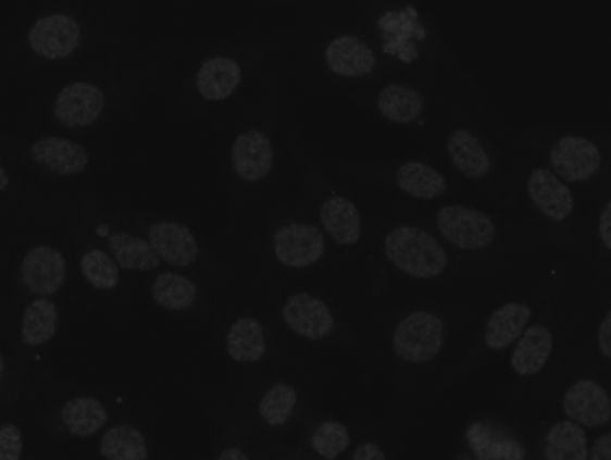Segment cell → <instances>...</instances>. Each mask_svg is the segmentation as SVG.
Masks as SVG:
<instances>
[{
    "instance_id": "cell-14",
    "label": "cell",
    "mask_w": 611,
    "mask_h": 460,
    "mask_svg": "<svg viewBox=\"0 0 611 460\" xmlns=\"http://www.w3.org/2000/svg\"><path fill=\"white\" fill-rule=\"evenodd\" d=\"M533 203L543 214L554 221L566 220L574 209V199L568 185L561 183L554 173L535 170L526 185Z\"/></svg>"
},
{
    "instance_id": "cell-6",
    "label": "cell",
    "mask_w": 611,
    "mask_h": 460,
    "mask_svg": "<svg viewBox=\"0 0 611 460\" xmlns=\"http://www.w3.org/2000/svg\"><path fill=\"white\" fill-rule=\"evenodd\" d=\"M80 37L77 21L64 14L36 21L28 34L32 50L48 61L68 57L77 49Z\"/></svg>"
},
{
    "instance_id": "cell-32",
    "label": "cell",
    "mask_w": 611,
    "mask_h": 460,
    "mask_svg": "<svg viewBox=\"0 0 611 460\" xmlns=\"http://www.w3.org/2000/svg\"><path fill=\"white\" fill-rule=\"evenodd\" d=\"M82 274L92 287L112 290L119 283V268L113 259L101 250H91L82 257Z\"/></svg>"
},
{
    "instance_id": "cell-19",
    "label": "cell",
    "mask_w": 611,
    "mask_h": 460,
    "mask_svg": "<svg viewBox=\"0 0 611 460\" xmlns=\"http://www.w3.org/2000/svg\"><path fill=\"white\" fill-rule=\"evenodd\" d=\"M531 318L532 310L526 304L511 302L500 307L487 322L486 346L494 350L508 348L520 338Z\"/></svg>"
},
{
    "instance_id": "cell-20",
    "label": "cell",
    "mask_w": 611,
    "mask_h": 460,
    "mask_svg": "<svg viewBox=\"0 0 611 460\" xmlns=\"http://www.w3.org/2000/svg\"><path fill=\"white\" fill-rule=\"evenodd\" d=\"M553 350V336L541 325L526 328L514 348L511 364L520 375H534L540 372Z\"/></svg>"
},
{
    "instance_id": "cell-29",
    "label": "cell",
    "mask_w": 611,
    "mask_h": 460,
    "mask_svg": "<svg viewBox=\"0 0 611 460\" xmlns=\"http://www.w3.org/2000/svg\"><path fill=\"white\" fill-rule=\"evenodd\" d=\"M100 452L108 460H147L149 456L146 436L128 424L108 430Z\"/></svg>"
},
{
    "instance_id": "cell-23",
    "label": "cell",
    "mask_w": 611,
    "mask_h": 460,
    "mask_svg": "<svg viewBox=\"0 0 611 460\" xmlns=\"http://www.w3.org/2000/svg\"><path fill=\"white\" fill-rule=\"evenodd\" d=\"M425 101L417 90L402 85L383 88L377 108L386 120L398 124H412L423 114Z\"/></svg>"
},
{
    "instance_id": "cell-28",
    "label": "cell",
    "mask_w": 611,
    "mask_h": 460,
    "mask_svg": "<svg viewBox=\"0 0 611 460\" xmlns=\"http://www.w3.org/2000/svg\"><path fill=\"white\" fill-rule=\"evenodd\" d=\"M111 252L120 268L126 270L149 271L158 269L161 261L149 241L127 233L111 235L108 239Z\"/></svg>"
},
{
    "instance_id": "cell-12",
    "label": "cell",
    "mask_w": 611,
    "mask_h": 460,
    "mask_svg": "<svg viewBox=\"0 0 611 460\" xmlns=\"http://www.w3.org/2000/svg\"><path fill=\"white\" fill-rule=\"evenodd\" d=\"M149 240L155 254L174 266H189L199 256L195 235L184 224L154 223L149 231Z\"/></svg>"
},
{
    "instance_id": "cell-8",
    "label": "cell",
    "mask_w": 611,
    "mask_h": 460,
    "mask_svg": "<svg viewBox=\"0 0 611 460\" xmlns=\"http://www.w3.org/2000/svg\"><path fill=\"white\" fill-rule=\"evenodd\" d=\"M283 318L297 335L310 340L331 336L335 327L327 304L307 293H298L287 299Z\"/></svg>"
},
{
    "instance_id": "cell-27",
    "label": "cell",
    "mask_w": 611,
    "mask_h": 460,
    "mask_svg": "<svg viewBox=\"0 0 611 460\" xmlns=\"http://www.w3.org/2000/svg\"><path fill=\"white\" fill-rule=\"evenodd\" d=\"M57 304L47 299L35 300L22 318L21 339L24 345L38 347L50 341L57 333Z\"/></svg>"
},
{
    "instance_id": "cell-38",
    "label": "cell",
    "mask_w": 611,
    "mask_h": 460,
    "mask_svg": "<svg viewBox=\"0 0 611 460\" xmlns=\"http://www.w3.org/2000/svg\"><path fill=\"white\" fill-rule=\"evenodd\" d=\"M598 228H600L601 239L608 250H611V203L608 202L603 211L601 212L600 223H598Z\"/></svg>"
},
{
    "instance_id": "cell-30",
    "label": "cell",
    "mask_w": 611,
    "mask_h": 460,
    "mask_svg": "<svg viewBox=\"0 0 611 460\" xmlns=\"http://www.w3.org/2000/svg\"><path fill=\"white\" fill-rule=\"evenodd\" d=\"M198 288L194 281L174 273L161 274L153 282L152 300L162 309L184 311L197 299Z\"/></svg>"
},
{
    "instance_id": "cell-1",
    "label": "cell",
    "mask_w": 611,
    "mask_h": 460,
    "mask_svg": "<svg viewBox=\"0 0 611 460\" xmlns=\"http://www.w3.org/2000/svg\"><path fill=\"white\" fill-rule=\"evenodd\" d=\"M385 251L395 266L414 278L438 276L449 262L433 234L412 226L392 229L386 237Z\"/></svg>"
},
{
    "instance_id": "cell-16",
    "label": "cell",
    "mask_w": 611,
    "mask_h": 460,
    "mask_svg": "<svg viewBox=\"0 0 611 460\" xmlns=\"http://www.w3.org/2000/svg\"><path fill=\"white\" fill-rule=\"evenodd\" d=\"M466 439L476 460H523V445L496 424L475 422L466 431Z\"/></svg>"
},
{
    "instance_id": "cell-2",
    "label": "cell",
    "mask_w": 611,
    "mask_h": 460,
    "mask_svg": "<svg viewBox=\"0 0 611 460\" xmlns=\"http://www.w3.org/2000/svg\"><path fill=\"white\" fill-rule=\"evenodd\" d=\"M445 344V323L434 313L419 311L406 316L395 328L392 347L406 362L424 363L435 359Z\"/></svg>"
},
{
    "instance_id": "cell-31",
    "label": "cell",
    "mask_w": 611,
    "mask_h": 460,
    "mask_svg": "<svg viewBox=\"0 0 611 460\" xmlns=\"http://www.w3.org/2000/svg\"><path fill=\"white\" fill-rule=\"evenodd\" d=\"M297 405L296 388L287 384H275L263 395L259 412L271 427L283 426L294 414Z\"/></svg>"
},
{
    "instance_id": "cell-35",
    "label": "cell",
    "mask_w": 611,
    "mask_h": 460,
    "mask_svg": "<svg viewBox=\"0 0 611 460\" xmlns=\"http://www.w3.org/2000/svg\"><path fill=\"white\" fill-rule=\"evenodd\" d=\"M598 347L608 359L611 358V313L608 312L598 330Z\"/></svg>"
},
{
    "instance_id": "cell-40",
    "label": "cell",
    "mask_w": 611,
    "mask_h": 460,
    "mask_svg": "<svg viewBox=\"0 0 611 460\" xmlns=\"http://www.w3.org/2000/svg\"><path fill=\"white\" fill-rule=\"evenodd\" d=\"M9 176L2 164H0V192H3L9 186Z\"/></svg>"
},
{
    "instance_id": "cell-33",
    "label": "cell",
    "mask_w": 611,
    "mask_h": 460,
    "mask_svg": "<svg viewBox=\"0 0 611 460\" xmlns=\"http://www.w3.org/2000/svg\"><path fill=\"white\" fill-rule=\"evenodd\" d=\"M310 443L321 457L333 460L346 451L351 440L344 424L327 421L320 424L319 428L311 435Z\"/></svg>"
},
{
    "instance_id": "cell-18",
    "label": "cell",
    "mask_w": 611,
    "mask_h": 460,
    "mask_svg": "<svg viewBox=\"0 0 611 460\" xmlns=\"http://www.w3.org/2000/svg\"><path fill=\"white\" fill-rule=\"evenodd\" d=\"M241 78V67L234 59L215 57L200 67L197 88L203 99L221 101L233 96Z\"/></svg>"
},
{
    "instance_id": "cell-25",
    "label": "cell",
    "mask_w": 611,
    "mask_h": 460,
    "mask_svg": "<svg viewBox=\"0 0 611 460\" xmlns=\"http://www.w3.org/2000/svg\"><path fill=\"white\" fill-rule=\"evenodd\" d=\"M546 460H588V440L579 424L559 422L545 439Z\"/></svg>"
},
{
    "instance_id": "cell-11",
    "label": "cell",
    "mask_w": 611,
    "mask_h": 460,
    "mask_svg": "<svg viewBox=\"0 0 611 460\" xmlns=\"http://www.w3.org/2000/svg\"><path fill=\"white\" fill-rule=\"evenodd\" d=\"M232 161L239 178L250 183L266 178L273 167L270 138L258 129L239 135L232 149Z\"/></svg>"
},
{
    "instance_id": "cell-9",
    "label": "cell",
    "mask_w": 611,
    "mask_h": 460,
    "mask_svg": "<svg viewBox=\"0 0 611 460\" xmlns=\"http://www.w3.org/2000/svg\"><path fill=\"white\" fill-rule=\"evenodd\" d=\"M562 406L572 422L579 426L603 427L611 419V399L606 388L594 381L573 384Z\"/></svg>"
},
{
    "instance_id": "cell-39",
    "label": "cell",
    "mask_w": 611,
    "mask_h": 460,
    "mask_svg": "<svg viewBox=\"0 0 611 460\" xmlns=\"http://www.w3.org/2000/svg\"><path fill=\"white\" fill-rule=\"evenodd\" d=\"M219 460H250L249 457L237 447L227 448Z\"/></svg>"
},
{
    "instance_id": "cell-4",
    "label": "cell",
    "mask_w": 611,
    "mask_h": 460,
    "mask_svg": "<svg viewBox=\"0 0 611 460\" xmlns=\"http://www.w3.org/2000/svg\"><path fill=\"white\" fill-rule=\"evenodd\" d=\"M273 249L283 265L302 269L320 261L326 243L316 227L292 223L274 234Z\"/></svg>"
},
{
    "instance_id": "cell-3",
    "label": "cell",
    "mask_w": 611,
    "mask_h": 460,
    "mask_svg": "<svg viewBox=\"0 0 611 460\" xmlns=\"http://www.w3.org/2000/svg\"><path fill=\"white\" fill-rule=\"evenodd\" d=\"M437 227L442 238L464 251L484 250L497 237V227L485 212L463 206H448L438 211Z\"/></svg>"
},
{
    "instance_id": "cell-26",
    "label": "cell",
    "mask_w": 611,
    "mask_h": 460,
    "mask_svg": "<svg viewBox=\"0 0 611 460\" xmlns=\"http://www.w3.org/2000/svg\"><path fill=\"white\" fill-rule=\"evenodd\" d=\"M108 412L100 400L80 397L68 400L62 409V420L71 434L87 438L107 424Z\"/></svg>"
},
{
    "instance_id": "cell-7",
    "label": "cell",
    "mask_w": 611,
    "mask_h": 460,
    "mask_svg": "<svg viewBox=\"0 0 611 460\" xmlns=\"http://www.w3.org/2000/svg\"><path fill=\"white\" fill-rule=\"evenodd\" d=\"M21 275L29 291L38 297H52L64 286L66 262L63 254L53 247H35L24 257Z\"/></svg>"
},
{
    "instance_id": "cell-41",
    "label": "cell",
    "mask_w": 611,
    "mask_h": 460,
    "mask_svg": "<svg viewBox=\"0 0 611 460\" xmlns=\"http://www.w3.org/2000/svg\"><path fill=\"white\" fill-rule=\"evenodd\" d=\"M5 369V362L2 356H0V382H2L3 373Z\"/></svg>"
},
{
    "instance_id": "cell-24",
    "label": "cell",
    "mask_w": 611,
    "mask_h": 460,
    "mask_svg": "<svg viewBox=\"0 0 611 460\" xmlns=\"http://www.w3.org/2000/svg\"><path fill=\"white\" fill-rule=\"evenodd\" d=\"M397 184L407 195L422 199H435L448 191V183L436 169L423 162H407L395 175Z\"/></svg>"
},
{
    "instance_id": "cell-22",
    "label": "cell",
    "mask_w": 611,
    "mask_h": 460,
    "mask_svg": "<svg viewBox=\"0 0 611 460\" xmlns=\"http://www.w3.org/2000/svg\"><path fill=\"white\" fill-rule=\"evenodd\" d=\"M226 349L236 362H259L266 353L261 323L251 316L239 318L227 333Z\"/></svg>"
},
{
    "instance_id": "cell-10",
    "label": "cell",
    "mask_w": 611,
    "mask_h": 460,
    "mask_svg": "<svg viewBox=\"0 0 611 460\" xmlns=\"http://www.w3.org/2000/svg\"><path fill=\"white\" fill-rule=\"evenodd\" d=\"M104 105V94L99 87L78 82L60 91L54 115L70 128L86 127L99 120Z\"/></svg>"
},
{
    "instance_id": "cell-37",
    "label": "cell",
    "mask_w": 611,
    "mask_h": 460,
    "mask_svg": "<svg viewBox=\"0 0 611 460\" xmlns=\"http://www.w3.org/2000/svg\"><path fill=\"white\" fill-rule=\"evenodd\" d=\"M590 460H611V435L609 433L595 442Z\"/></svg>"
},
{
    "instance_id": "cell-15",
    "label": "cell",
    "mask_w": 611,
    "mask_h": 460,
    "mask_svg": "<svg viewBox=\"0 0 611 460\" xmlns=\"http://www.w3.org/2000/svg\"><path fill=\"white\" fill-rule=\"evenodd\" d=\"M326 61L334 74L344 77H363L376 65V57L361 39L342 35L327 47Z\"/></svg>"
},
{
    "instance_id": "cell-21",
    "label": "cell",
    "mask_w": 611,
    "mask_h": 460,
    "mask_svg": "<svg viewBox=\"0 0 611 460\" xmlns=\"http://www.w3.org/2000/svg\"><path fill=\"white\" fill-rule=\"evenodd\" d=\"M450 160L470 179H482L490 171V160L481 141L466 129H457L448 140Z\"/></svg>"
},
{
    "instance_id": "cell-17",
    "label": "cell",
    "mask_w": 611,
    "mask_h": 460,
    "mask_svg": "<svg viewBox=\"0 0 611 460\" xmlns=\"http://www.w3.org/2000/svg\"><path fill=\"white\" fill-rule=\"evenodd\" d=\"M321 222L329 237L340 246L357 244L362 237L361 214L351 200L335 196L321 207Z\"/></svg>"
},
{
    "instance_id": "cell-13",
    "label": "cell",
    "mask_w": 611,
    "mask_h": 460,
    "mask_svg": "<svg viewBox=\"0 0 611 460\" xmlns=\"http://www.w3.org/2000/svg\"><path fill=\"white\" fill-rule=\"evenodd\" d=\"M30 153L36 163L59 175L80 174L89 163L87 149L65 138L47 137L36 140Z\"/></svg>"
},
{
    "instance_id": "cell-34",
    "label": "cell",
    "mask_w": 611,
    "mask_h": 460,
    "mask_svg": "<svg viewBox=\"0 0 611 460\" xmlns=\"http://www.w3.org/2000/svg\"><path fill=\"white\" fill-rule=\"evenodd\" d=\"M23 452L21 431L15 424L0 427V460H20Z\"/></svg>"
},
{
    "instance_id": "cell-5",
    "label": "cell",
    "mask_w": 611,
    "mask_h": 460,
    "mask_svg": "<svg viewBox=\"0 0 611 460\" xmlns=\"http://www.w3.org/2000/svg\"><path fill=\"white\" fill-rule=\"evenodd\" d=\"M550 164L569 183L586 182L601 167L600 149L588 138L565 136L550 151Z\"/></svg>"
},
{
    "instance_id": "cell-36",
    "label": "cell",
    "mask_w": 611,
    "mask_h": 460,
    "mask_svg": "<svg viewBox=\"0 0 611 460\" xmlns=\"http://www.w3.org/2000/svg\"><path fill=\"white\" fill-rule=\"evenodd\" d=\"M353 460H386V455L377 444L366 443L357 448Z\"/></svg>"
}]
</instances>
